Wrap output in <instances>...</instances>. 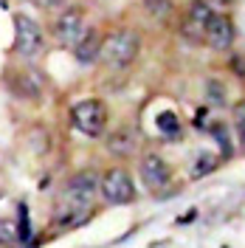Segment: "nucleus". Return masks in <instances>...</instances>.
I'll return each mask as SVG.
<instances>
[{"label":"nucleus","mask_w":245,"mask_h":248,"mask_svg":"<svg viewBox=\"0 0 245 248\" xmlns=\"http://www.w3.org/2000/svg\"><path fill=\"white\" fill-rule=\"evenodd\" d=\"M138 48H141V40H138L136 31L122 29L107 37V43L102 46V57H105V62H107L110 68L122 71V68H127L138 57Z\"/></svg>","instance_id":"nucleus-1"},{"label":"nucleus","mask_w":245,"mask_h":248,"mask_svg":"<svg viewBox=\"0 0 245 248\" xmlns=\"http://www.w3.org/2000/svg\"><path fill=\"white\" fill-rule=\"evenodd\" d=\"M71 122H74V127H77L79 133H85V136H99V133L105 130V124H107V108H105L99 99H85V102L74 105Z\"/></svg>","instance_id":"nucleus-2"},{"label":"nucleus","mask_w":245,"mask_h":248,"mask_svg":"<svg viewBox=\"0 0 245 248\" xmlns=\"http://www.w3.org/2000/svg\"><path fill=\"white\" fill-rule=\"evenodd\" d=\"M99 189H102L105 201H107V203H116V206H124V203H130L133 198H136L133 178H130L124 170H119V167L105 172V178L99 181Z\"/></svg>","instance_id":"nucleus-3"},{"label":"nucleus","mask_w":245,"mask_h":248,"mask_svg":"<svg viewBox=\"0 0 245 248\" xmlns=\"http://www.w3.org/2000/svg\"><path fill=\"white\" fill-rule=\"evenodd\" d=\"M43 48V34H40V26L26 15H15V51L20 57H37Z\"/></svg>","instance_id":"nucleus-4"},{"label":"nucleus","mask_w":245,"mask_h":248,"mask_svg":"<svg viewBox=\"0 0 245 248\" xmlns=\"http://www.w3.org/2000/svg\"><path fill=\"white\" fill-rule=\"evenodd\" d=\"M206 40L209 46L217 48V51H229L231 43H234V23H231L229 15H212V20L206 23Z\"/></svg>","instance_id":"nucleus-5"},{"label":"nucleus","mask_w":245,"mask_h":248,"mask_svg":"<svg viewBox=\"0 0 245 248\" xmlns=\"http://www.w3.org/2000/svg\"><path fill=\"white\" fill-rule=\"evenodd\" d=\"M71 198V195H68ZM93 201H82V198H71L68 203H60V212H57V223L62 229H77L82 226L93 212Z\"/></svg>","instance_id":"nucleus-6"},{"label":"nucleus","mask_w":245,"mask_h":248,"mask_svg":"<svg viewBox=\"0 0 245 248\" xmlns=\"http://www.w3.org/2000/svg\"><path fill=\"white\" fill-rule=\"evenodd\" d=\"M85 34V20H82V12L79 9H71V12H65L60 17V23H57V37H60L62 46L74 48L79 43V37Z\"/></svg>","instance_id":"nucleus-7"},{"label":"nucleus","mask_w":245,"mask_h":248,"mask_svg":"<svg viewBox=\"0 0 245 248\" xmlns=\"http://www.w3.org/2000/svg\"><path fill=\"white\" fill-rule=\"evenodd\" d=\"M169 164L161 158V155H144L141 161V178L150 189H161V186L169 184Z\"/></svg>","instance_id":"nucleus-8"},{"label":"nucleus","mask_w":245,"mask_h":248,"mask_svg":"<svg viewBox=\"0 0 245 248\" xmlns=\"http://www.w3.org/2000/svg\"><path fill=\"white\" fill-rule=\"evenodd\" d=\"M96 189H99V178H96V172H91V170L77 172V175H74V178L68 181V195H71V198L93 201Z\"/></svg>","instance_id":"nucleus-9"},{"label":"nucleus","mask_w":245,"mask_h":248,"mask_svg":"<svg viewBox=\"0 0 245 248\" xmlns=\"http://www.w3.org/2000/svg\"><path fill=\"white\" fill-rule=\"evenodd\" d=\"M74 54H77V60L82 62V65L96 62V57L102 54V40H99V34H96V31H85V34L79 37V43L74 46Z\"/></svg>","instance_id":"nucleus-10"},{"label":"nucleus","mask_w":245,"mask_h":248,"mask_svg":"<svg viewBox=\"0 0 245 248\" xmlns=\"http://www.w3.org/2000/svg\"><path fill=\"white\" fill-rule=\"evenodd\" d=\"M107 147H110V153H116V155H130L136 150V139H133L130 130H119V133H113L107 139Z\"/></svg>","instance_id":"nucleus-11"},{"label":"nucleus","mask_w":245,"mask_h":248,"mask_svg":"<svg viewBox=\"0 0 245 248\" xmlns=\"http://www.w3.org/2000/svg\"><path fill=\"white\" fill-rule=\"evenodd\" d=\"M212 3L209 0H195L192 3V26H198V29H206V23L212 20Z\"/></svg>","instance_id":"nucleus-12"},{"label":"nucleus","mask_w":245,"mask_h":248,"mask_svg":"<svg viewBox=\"0 0 245 248\" xmlns=\"http://www.w3.org/2000/svg\"><path fill=\"white\" fill-rule=\"evenodd\" d=\"M15 93L17 96H31V99H37L40 96V82H34L31 74H20L15 79Z\"/></svg>","instance_id":"nucleus-13"},{"label":"nucleus","mask_w":245,"mask_h":248,"mask_svg":"<svg viewBox=\"0 0 245 248\" xmlns=\"http://www.w3.org/2000/svg\"><path fill=\"white\" fill-rule=\"evenodd\" d=\"M17 240L29 243L31 240V220H29V206L20 203V220H17Z\"/></svg>","instance_id":"nucleus-14"},{"label":"nucleus","mask_w":245,"mask_h":248,"mask_svg":"<svg viewBox=\"0 0 245 248\" xmlns=\"http://www.w3.org/2000/svg\"><path fill=\"white\" fill-rule=\"evenodd\" d=\"M178 127H181V122H178L175 113H161L158 116V130L164 136H178Z\"/></svg>","instance_id":"nucleus-15"},{"label":"nucleus","mask_w":245,"mask_h":248,"mask_svg":"<svg viewBox=\"0 0 245 248\" xmlns=\"http://www.w3.org/2000/svg\"><path fill=\"white\" fill-rule=\"evenodd\" d=\"M206 96H209L212 105H226V88H223L217 79H209V82H206Z\"/></svg>","instance_id":"nucleus-16"},{"label":"nucleus","mask_w":245,"mask_h":248,"mask_svg":"<svg viewBox=\"0 0 245 248\" xmlns=\"http://www.w3.org/2000/svg\"><path fill=\"white\" fill-rule=\"evenodd\" d=\"M214 167H217V158H214V155H200L198 164H195V170H192V175H195V178H203L206 172H212Z\"/></svg>","instance_id":"nucleus-17"},{"label":"nucleus","mask_w":245,"mask_h":248,"mask_svg":"<svg viewBox=\"0 0 245 248\" xmlns=\"http://www.w3.org/2000/svg\"><path fill=\"white\" fill-rule=\"evenodd\" d=\"M144 3H147V12L158 20L169 15V0H144Z\"/></svg>","instance_id":"nucleus-18"},{"label":"nucleus","mask_w":245,"mask_h":248,"mask_svg":"<svg viewBox=\"0 0 245 248\" xmlns=\"http://www.w3.org/2000/svg\"><path fill=\"white\" fill-rule=\"evenodd\" d=\"M212 133H214L217 144H220V153L226 155V158H231V153H234V147H231V141H229V133H226L223 127H214Z\"/></svg>","instance_id":"nucleus-19"},{"label":"nucleus","mask_w":245,"mask_h":248,"mask_svg":"<svg viewBox=\"0 0 245 248\" xmlns=\"http://www.w3.org/2000/svg\"><path fill=\"white\" fill-rule=\"evenodd\" d=\"M0 240H3V243H15L17 240V223L0 220Z\"/></svg>","instance_id":"nucleus-20"},{"label":"nucleus","mask_w":245,"mask_h":248,"mask_svg":"<svg viewBox=\"0 0 245 248\" xmlns=\"http://www.w3.org/2000/svg\"><path fill=\"white\" fill-rule=\"evenodd\" d=\"M46 6H51V9H60V6H65V3H71V0H43Z\"/></svg>","instance_id":"nucleus-21"},{"label":"nucleus","mask_w":245,"mask_h":248,"mask_svg":"<svg viewBox=\"0 0 245 248\" xmlns=\"http://www.w3.org/2000/svg\"><path fill=\"white\" fill-rule=\"evenodd\" d=\"M6 6H9V3H6V0H0V9H6Z\"/></svg>","instance_id":"nucleus-22"},{"label":"nucleus","mask_w":245,"mask_h":248,"mask_svg":"<svg viewBox=\"0 0 245 248\" xmlns=\"http://www.w3.org/2000/svg\"><path fill=\"white\" fill-rule=\"evenodd\" d=\"M223 3H231V0H223Z\"/></svg>","instance_id":"nucleus-23"}]
</instances>
